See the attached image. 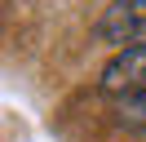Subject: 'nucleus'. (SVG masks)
Returning <instances> with one entry per match:
<instances>
[{"instance_id": "1", "label": "nucleus", "mask_w": 146, "mask_h": 142, "mask_svg": "<svg viewBox=\"0 0 146 142\" xmlns=\"http://www.w3.org/2000/svg\"><path fill=\"white\" fill-rule=\"evenodd\" d=\"M98 89H102L106 98H137V93H146V44H128V49H119L115 58L106 62Z\"/></svg>"}, {"instance_id": "3", "label": "nucleus", "mask_w": 146, "mask_h": 142, "mask_svg": "<svg viewBox=\"0 0 146 142\" xmlns=\"http://www.w3.org/2000/svg\"><path fill=\"white\" fill-rule=\"evenodd\" d=\"M119 120L133 124V129H146V93H137V98H119Z\"/></svg>"}, {"instance_id": "2", "label": "nucleus", "mask_w": 146, "mask_h": 142, "mask_svg": "<svg viewBox=\"0 0 146 142\" xmlns=\"http://www.w3.org/2000/svg\"><path fill=\"white\" fill-rule=\"evenodd\" d=\"M98 40L111 44H146V0H111L98 18Z\"/></svg>"}]
</instances>
